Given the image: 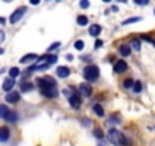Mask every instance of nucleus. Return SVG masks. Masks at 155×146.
<instances>
[{
  "label": "nucleus",
  "instance_id": "nucleus-1",
  "mask_svg": "<svg viewBox=\"0 0 155 146\" xmlns=\"http://www.w3.org/2000/svg\"><path fill=\"white\" fill-rule=\"evenodd\" d=\"M37 85L40 88V93L47 98V99H55L58 96V88H56V82L53 78L50 76H43L37 79Z\"/></svg>",
  "mask_w": 155,
  "mask_h": 146
},
{
  "label": "nucleus",
  "instance_id": "nucleus-2",
  "mask_svg": "<svg viewBox=\"0 0 155 146\" xmlns=\"http://www.w3.org/2000/svg\"><path fill=\"white\" fill-rule=\"evenodd\" d=\"M108 140L113 144H116V146H123V144L128 143V138L120 131H117V129H110L108 131Z\"/></svg>",
  "mask_w": 155,
  "mask_h": 146
},
{
  "label": "nucleus",
  "instance_id": "nucleus-3",
  "mask_svg": "<svg viewBox=\"0 0 155 146\" xmlns=\"http://www.w3.org/2000/svg\"><path fill=\"white\" fill-rule=\"evenodd\" d=\"M82 75H84V78H85L88 82H94V81L99 79V67L94 65V64H90V65H87V67L84 68Z\"/></svg>",
  "mask_w": 155,
  "mask_h": 146
},
{
  "label": "nucleus",
  "instance_id": "nucleus-4",
  "mask_svg": "<svg viewBox=\"0 0 155 146\" xmlns=\"http://www.w3.org/2000/svg\"><path fill=\"white\" fill-rule=\"evenodd\" d=\"M28 12V8L26 6H20V8H17L11 15H9V23L11 25H15V23H18L21 18H23V15Z\"/></svg>",
  "mask_w": 155,
  "mask_h": 146
},
{
  "label": "nucleus",
  "instance_id": "nucleus-5",
  "mask_svg": "<svg viewBox=\"0 0 155 146\" xmlns=\"http://www.w3.org/2000/svg\"><path fill=\"white\" fill-rule=\"evenodd\" d=\"M68 104L71 105L73 110H79V107H81V96L79 95H70L68 96Z\"/></svg>",
  "mask_w": 155,
  "mask_h": 146
},
{
  "label": "nucleus",
  "instance_id": "nucleus-6",
  "mask_svg": "<svg viewBox=\"0 0 155 146\" xmlns=\"http://www.w3.org/2000/svg\"><path fill=\"white\" fill-rule=\"evenodd\" d=\"M126 68H128V64H126V61H122V59H119V61H116V64H114V67H113V70H114V73H123V71H126Z\"/></svg>",
  "mask_w": 155,
  "mask_h": 146
},
{
  "label": "nucleus",
  "instance_id": "nucleus-7",
  "mask_svg": "<svg viewBox=\"0 0 155 146\" xmlns=\"http://www.w3.org/2000/svg\"><path fill=\"white\" fill-rule=\"evenodd\" d=\"M5 101L8 102V104H17L18 101H20V93H17V91H8V95L5 96Z\"/></svg>",
  "mask_w": 155,
  "mask_h": 146
},
{
  "label": "nucleus",
  "instance_id": "nucleus-8",
  "mask_svg": "<svg viewBox=\"0 0 155 146\" xmlns=\"http://www.w3.org/2000/svg\"><path fill=\"white\" fill-rule=\"evenodd\" d=\"M79 93H81L84 98H88V96H91L93 88H91V85H90V84L84 82V84H81V85H79Z\"/></svg>",
  "mask_w": 155,
  "mask_h": 146
},
{
  "label": "nucleus",
  "instance_id": "nucleus-9",
  "mask_svg": "<svg viewBox=\"0 0 155 146\" xmlns=\"http://www.w3.org/2000/svg\"><path fill=\"white\" fill-rule=\"evenodd\" d=\"M37 59H38L37 53H28V55L20 58V64H31V62H35Z\"/></svg>",
  "mask_w": 155,
  "mask_h": 146
},
{
  "label": "nucleus",
  "instance_id": "nucleus-10",
  "mask_svg": "<svg viewBox=\"0 0 155 146\" xmlns=\"http://www.w3.org/2000/svg\"><path fill=\"white\" fill-rule=\"evenodd\" d=\"M68 75H70V68H68V67L59 65V67L56 68V76H58V78H67Z\"/></svg>",
  "mask_w": 155,
  "mask_h": 146
},
{
  "label": "nucleus",
  "instance_id": "nucleus-11",
  "mask_svg": "<svg viewBox=\"0 0 155 146\" xmlns=\"http://www.w3.org/2000/svg\"><path fill=\"white\" fill-rule=\"evenodd\" d=\"M14 85H15V79H14V78H6V79L3 81L2 88H3L5 91H11V90L14 88Z\"/></svg>",
  "mask_w": 155,
  "mask_h": 146
},
{
  "label": "nucleus",
  "instance_id": "nucleus-12",
  "mask_svg": "<svg viewBox=\"0 0 155 146\" xmlns=\"http://www.w3.org/2000/svg\"><path fill=\"white\" fill-rule=\"evenodd\" d=\"M101 32H102V28H101L99 25H91L90 29H88V34H90L91 37H99Z\"/></svg>",
  "mask_w": 155,
  "mask_h": 146
},
{
  "label": "nucleus",
  "instance_id": "nucleus-13",
  "mask_svg": "<svg viewBox=\"0 0 155 146\" xmlns=\"http://www.w3.org/2000/svg\"><path fill=\"white\" fill-rule=\"evenodd\" d=\"M8 138H9V128L2 126L0 128V141H6Z\"/></svg>",
  "mask_w": 155,
  "mask_h": 146
},
{
  "label": "nucleus",
  "instance_id": "nucleus-14",
  "mask_svg": "<svg viewBox=\"0 0 155 146\" xmlns=\"http://www.w3.org/2000/svg\"><path fill=\"white\" fill-rule=\"evenodd\" d=\"M20 90L23 93H28V91H32L34 90V84L28 82V81H21V85H20Z\"/></svg>",
  "mask_w": 155,
  "mask_h": 146
},
{
  "label": "nucleus",
  "instance_id": "nucleus-15",
  "mask_svg": "<svg viewBox=\"0 0 155 146\" xmlns=\"http://www.w3.org/2000/svg\"><path fill=\"white\" fill-rule=\"evenodd\" d=\"M119 53H120L122 56H129V55H131V47L126 46V44H122V46L119 47Z\"/></svg>",
  "mask_w": 155,
  "mask_h": 146
},
{
  "label": "nucleus",
  "instance_id": "nucleus-16",
  "mask_svg": "<svg viewBox=\"0 0 155 146\" xmlns=\"http://www.w3.org/2000/svg\"><path fill=\"white\" fill-rule=\"evenodd\" d=\"M6 120H8V122H11V123H15V122L18 120V114H17L15 111H9V113H8V116H6Z\"/></svg>",
  "mask_w": 155,
  "mask_h": 146
},
{
  "label": "nucleus",
  "instance_id": "nucleus-17",
  "mask_svg": "<svg viewBox=\"0 0 155 146\" xmlns=\"http://www.w3.org/2000/svg\"><path fill=\"white\" fill-rule=\"evenodd\" d=\"M76 23L79 25V26H87V25H88V17H85V15H78Z\"/></svg>",
  "mask_w": 155,
  "mask_h": 146
},
{
  "label": "nucleus",
  "instance_id": "nucleus-18",
  "mask_svg": "<svg viewBox=\"0 0 155 146\" xmlns=\"http://www.w3.org/2000/svg\"><path fill=\"white\" fill-rule=\"evenodd\" d=\"M8 113H9L8 107H6V105H3V104H0V119H6Z\"/></svg>",
  "mask_w": 155,
  "mask_h": 146
},
{
  "label": "nucleus",
  "instance_id": "nucleus-19",
  "mask_svg": "<svg viewBox=\"0 0 155 146\" xmlns=\"http://www.w3.org/2000/svg\"><path fill=\"white\" fill-rule=\"evenodd\" d=\"M93 111H94V113H96L99 117H102V116L105 114V113H104V108H102V105H99V104H94V105H93Z\"/></svg>",
  "mask_w": 155,
  "mask_h": 146
},
{
  "label": "nucleus",
  "instance_id": "nucleus-20",
  "mask_svg": "<svg viewBox=\"0 0 155 146\" xmlns=\"http://www.w3.org/2000/svg\"><path fill=\"white\" fill-rule=\"evenodd\" d=\"M129 47L134 49V50H140V49H141V43H140V40H132Z\"/></svg>",
  "mask_w": 155,
  "mask_h": 146
},
{
  "label": "nucleus",
  "instance_id": "nucleus-21",
  "mask_svg": "<svg viewBox=\"0 0 155 146\" xmlns=\"http://www.w3.org/2000/svg\"><path fill=\"white\" fill-rule=\"evenodd\" d=\"M18 75H20V70H18V67H12V68L9 70V78H14V79H15Z\"/></svg>",
  "mask_w": 155,
  "mask_h": 146
},
{
  "label": "nucleus",
  "instance_id": "nucleus-22",
  "mask_svg": "<svg viewBox=\"0 0 155 146\" xmlns=\"http://www.w3.org/2000/svg\"><path fill=\"white\" fill-rule=\"evenodd\" d=\"M84 47H85V43H84L82 40L74 41V49H76V50H84Z\"/></svg>",
  "mask_w": 155,
  "mask_h": 146
},
{
  "label": "nucleus",
  "instance_id": "nucleus-23",
  "mask_svg": "<svg viewBox=\"0 0 155 146\" xmlns=\"http://www.w3.org/2000/svg\"><path fill=\"white\" fill-rule=\"evenodd\" d=\"M140 20H141L140 17H131V18L125 20V22H123L122 25H123V26H126V25H131V23H137V22H140Z\"/></svg>",
  "mask_w": 155,
  "mask_h": 146
},
{
  "label": "nucleus",
  "instance_id": "nucleus-24",
  "mask_svg": "<svg viewBox=\"0 0 155 146\" xmlns=\"http://www.w3.org/2000/svg\"><path fill=\"white\" fill-rule=\"evenodd\" d=\"M58 47H61V43H59V41H55L53 44H50V46H49V49H47V53H50V52L56 50Z\"/></svg>",
  "mask_w": 155,
  "mask_h": 146
},
{
  "label": "nucleus",
  "instance_id": "nucleus-25",
  "mask_svg": "<svg viewBox=\"0 0 155 146\" xmlns=\"http://www.w3.org/2000/svg\"><path fill=\"white\" fill-rule=\"evenodd\" d=\"M132 90H134L135 93H140V91L143 90V85H141V82H140V81L134 82V85H132Z\"/></svg>",
  "mask_w": 155,
  "mask_h": 146
},
{
  "label": "nucleus",
  "instance_id": "nucleus-26",
  "mask_svg": "<svg viewBox=\"0 0 155 146\" xmlns=\"http://www.w3.org/2000/svg\"><path fill=\"white\" fill-rule=\"evenodd\" d=\"M132 85H134V81L132 79H125L123 81V87L125 88H132Z\"/></svg>",
  "mask_w": 155,
  "mask_h": 146
},
{
  "label": "nucleus",
  "instance_id": "nucleus-27",
  "mask_svg": "<svg viewBox=\"0 0 155 146\" xmlns=\"http://www.w3.org/2000/svg\"><path fill=\"white\" fill-rule=\"evenodd\" d=\"M79 6H81L82 9H87V8L90 6V2H88V0H81V2H79Z\"/></svg>",
  "mask_w": 155,
  "mask_h": 146
},
{
  "label": "nucleus",
  "instance_id": "nucleus-28",
  "mask_svg": "<svg viewBox=\"0 0 155 146\" xmlns=\"http://www.w3.org/2000/svg\"><path fill=\"white\" fill-rule=\"evenodd\" d=\"M134 3L135 5H140V6H144V5L149 3V0H134Z\"/></svg>",
  "mask_w": 155,
  "mask_h": 146
},
{
  "label": "nucleus",
  "instance_id": "nucleus-29",
  "mask_svg": "<svg viewBox=\"0 0 155 146\" xmlns=\"http://www.w3.org/2000/svg\"><path fill=\"white\" fill-rule=\"evenodd\" d=\"M110 123H120L119 116H111V117H110Z\"/></svg>",
  "mask_w": 155,
  "mask_h": 146
},
{
  "label": "nucleus",
  "instance_id": "nucleus-30",
  "mask_svg": "<svg viewBox=\"0 0 155 146\" xmlns=\"http://www.w3.org/2000/svg\"><path fill=\"white\" fill-rule=\"evenodd\" d=\"M94 135H96L97 138H104V134H102V131H101L99 128H96V129H94Z\"/></svg>",
  "mask_w": 155,
  "mask_h": 146
},
{
  "label": "nucleus",
  "instance_id": "nucleus-31",
  "mask_svg": "<svg viewBox=\"0 0 155 146\" xmlns=\"http://www.w3.org/2000/svg\"><path fill=\"white\" fill-rule=\"evenodd\" d=\"M102 46H104V43H102L101 40H96V41H94V49H99V47H102Z\"/></svg>",
  "mask_w": 155,
  "mask_h": 146
},
{
  "label": "nucleus",
  "instance_id": "nucleus-32",
  "mask_svg": "<svg viewBox=\"0 0 155 146\" xmlns=\"http://www.w3.org/2000/svg\"><path fill=\"white\" fill-rule=\"evenodd\" d=\"M3 41H5V32L0 29V43H3Z\"/></svg>",
  "mask_w": 155,
  "mask_h": 146
},
{
  "label": "nucleus",
  "instance_id": "nucleus-33",
  "mask_svg": "<svg viewBox=\"0 0 155 146\" xmlns=\"http://www.w3.org/2000/svg\"><path fill=\"white\" fill-rule=\"evenodd\" d=\"M40 2H41V0H29V3H31V5H38Z\"/></svg>",
  "mask_w": 155,
  "mask_h": 146
},
{
  "label": "nucleus",
  "instance_id": "nucleus-34",
  "mask_svg": "<svg viewBox=\"0 0 155 146\" xmlns=\"http://www.w3.org/2000/svg\"><path fill=\"white\" fill-rule=\"evenodd\" d=\"M65 58H67V59H68V61H73V55H67V56H65Z\"/></svg>",
  "mask_w": 155,
  "mask_h": 146
},
{
  "label": "nucleus",
  "instance_id": "nucleus-35",
  "mask_svg": "<svg viewBox=\"0 0 155 146\" xmlns=\"http://www.w3.org/2000/svg\"><path fill=\"white\" fill-rule=\"evenodd\" d=\"M3 23H5V18H3V17H0V25H3Z\"/></svg>",
  "mask_w": 155,
  "mask_h": 146
},
{
  "label": "nucleus",
  "instance_id": "nucleus-36",
  "mask_svg": "<svg viewBox=\"0 0 155 146\" xmlns=\"http://www.w3.org/2000/svg\"><path fill=\"white\" fill-rule=\"evenodd\" d=\"M117 2H120V3H126L128 0H117Z\"/></svg>",
  "mask_w": 155,
  "mask_h": 146
},
{
  "label": "nucleus",
  "instance_id": "nucleus-37",
  "mask_svg": "<svg viewBox=\"0 0 155 146\" xmlns=\"http://www.w3.org/2000/svg\"><path fill=\"white\" fill-rule=\"evenodd\" d=\"M149 43H152V44L155 46V40H152V38H150V40H149Z\"/></svg>",
  "mask_w": 155,
  "mask_h": 146
},
{
  "label": "nucleus",
  "instance_id": "nucleus-38",
  "mask_svg": "<svg viewBox=\"0 0 155 146\" xmlns=\"http://www.w3.org/2000/svg\"><path fill=\"white\" fill-rule=\"evenodd\" d=\"M102 2H105V3H110V2H111V0H102Z\"/></svg>",
  "mask_w": 155,
  "mask_h": 146
},
{
  "label": "nucleus",
  "instance_id": "nucleus-39",
  "mask_svg": "<svg viewBox=\"0 0 155 146\" xmlns=\"http://www.w3.org/2000/svg\"><path fill=\"white\" fill-rule=\"evenodd\" d=\"M2 53H3V49H2V47H0V55H2Z\"/></svg>",
  "mask_w": 155,
  "mask_h": 146
},
{
  "label": "nucleus",
  "instance_id": "nucleus-40",
  "mask_svg": "<svg viewBox=\"0 0 155 146\" xmlns=\"http://www.w3.org/2000/svg\"><path fill=\"white\" fill-rule=\"evenodd\" d=\"M3 2H11V0H3Z\"/></svg>",
  "mask_w": 155,
  "mask_h": 146
},
{
  "label": "nucleus",
  "instance_id": "nucleus-41",
  "mask_svg": "<svg viewBox=\"0 0 155 146\" xmlns=\"http://www.w3.org/2000/svg\"><path fill=\"white\" fill-rule=\"evenodd\" d=\"M153 14H155V9H153Z\"/></svg>",
  "mask_w": 155,
  "mask_h": 146
},
{
  "label": "nucleus",
  "instance_id": "nucleus-42",
  "mask_svg": "<svg viewBox=\"0 0 155 146\" xmlns=\"http://www.w3.org/2000/svg\"><path fill=\"white\" fill-rule=\"evenodd\" d=\"M0 73H2V70H0Z\"/></svg>",
  "mask_w": 155,
  "mask_h": 146
}]
</instances>
